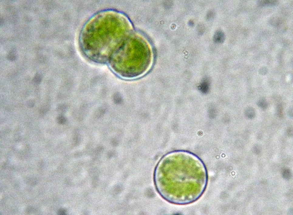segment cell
Instances as JSON below:
<instances>
[{
    "label": "cell",
    "instance_id": "1",
    "mask_svg": "<svg viewBox=\"0 0 293 215\" xmlns=\"http://www.w3.org/2000/svg\"><path fill=\"white\" fill-rule=\"evenodd\" d=\"M154 181L157 191L165 200L174 205H189L198 200L205 191L208 172L198 156L177 151L160 159Z\"/></svg>",
    "mask_w": 293,
    "mask_h": 215
},
{
    "label": "cell",
    "instance_id": "2",
    "mask_svg": "<svg viewBox=\"0 0 293 215\" xmlns=\"http://www.w3.org/2000/svg\"><path fill=\"white\" fill-rule=\"evenodd\" d=\"M132 31L128 19L114 11L101 12L90 20L80 36V44L87 57L97 63H108Z\"/></svg>",
    "mask_w": 293,
    "mask_h": 215
},
{
    "label": "cell",
    "instance_id": "4",
    "mask_svg": "<svg viewBox=\"0 0 293 215\" xmlns=\"http://www.w3.org/2000/svg\"><path fill=\"white\" fill-rule=\"evenodd\" d=\"M225 39V35L223 31H218L215 33L213 36V40L216 43H223Z\"/></svg>",
    "mask_w": 293,
    "mask_h": 215
},
{
    "label": "cell",
    "instance_id": "3",
    "mask_svg": "<svg viewBox=\"0 0 293 215\" xmlns=\"http://www.w3.org/2000/svg\"><path fill=\"white\" fill-rule=\"evenodd\" d=\"M152 60V51L148 41L133 32L114 52L108 63L118 76L131 79L146 73Z\"/></svg>",
    "mask_w": 293,
    "mask_h": 215
},
{
    "label": "cell",
    "instance_id": "5",
    "mask_svg": "<svg viewBox=\"0 0 293 215\" xmlns=\"http://www.w3.org/2000/svg\"><path fill=\"white\" fill-rule=\"evenodd\" d=\"M278 1H259L257 5L261 7L273 6L277 5Z\"/></svg>",
    "mask_w": 293,
    "mask_h": 215
},
{
    "label": "cell",
    "instance_id": "7",
    "mask_svg": "<svg viewBox=\"0 0 293 215\" xmlns=\"http://www.w3.org/2000/svg\"><path fill=\"white\" fill-rule=\"evenodd\" d=\"M58 121L59 123H60V124H63L65 122V119L63 117V116H60L58 118Z\"/></svg>",
    "mask_w": 293,
    "mask_h": 215
},
{
    "label": "cell",
    "instance_id": "6",
    "mask_svg": "<svg viewBox=\"0 0 293 215\" xmlns=\"http://www.w3.org/2000/svg\"><path fill=\"white\" fill-rule=\"evenodd\" d=\"M214 16V14L213 12L210 11L207 14V18H208V20H211L213 17Z\"/></svg>",
    "mask_w": 293,
    "mask_h": 215
},
{
    "label": "cell",
    "instance_id": "8",
    "mask_svg": "<svg viewBox=\"0 0 293 215\" xmlns=\"http://www.w3.org/2000/svg\"><path fill=\"white\" fill-rule=\"evenodd\" d=\"M65 211L63 209H61L60 210H59V214L60 215H63L65 214Z\"/></svg>",
    "mask_w": 293,
    "mask_h": 215
}]
</instances>
